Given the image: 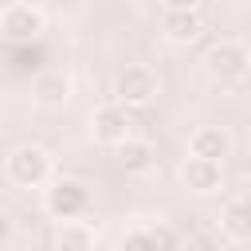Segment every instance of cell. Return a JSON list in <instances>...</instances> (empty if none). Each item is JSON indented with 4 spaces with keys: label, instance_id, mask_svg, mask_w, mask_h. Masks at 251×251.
<instances>
[{
    "label": "cell",
    "instance_id": "obj_17",
    "mask_svg": "<svg viewBox=\"0 0 251 251\" xmlns=\"http://www.w3.org/2000/svg\"><path fill=\"white\" fill-rule=\"evenodd\" d=\"M8 239H12V216H8L4 208H0V247H4Z\"/></svg>",
    "mask_w": 251,
    "mask_h": 251
},
{
    "label": "cell",
    "instance_id": "obj_12",
    "mask_svg": "<svg viewBox=\"0 0 251 251\" xmlns=\"http://www.w3.org/2000/svg\"><path fill=\"white\" fill-rule=\"evenodd\" d=\"M71 98V78L63 75V71H47V75H39L35 78V102L39 106H63Z\"/></svg>",
    "mask_w": 251,
    "mask_h": 251
},
{
    "label": "cell",
    "instance_id": "obj_7",
    "mask_svg": "<svg viewBox=\"0 0 251 251\" xmlns=\"http://www.w3.org/2000/svg\"><path fill=\"white\" fill-rule=\"evenodd\" d=\"M188 153L224 165V157L231 153V137H227V129H220V126H200V129H192V137H188Z\"/></svg>",
    "mask_w": 251,
    "mask_h": 251
},
{
    "label": "cell",
    "instance_id": "obj_9",
    "mask_svg": "<svg viewBox=\"0 0 251 251\" xmlns=\"http://www.w3.org/2000/svg\"><path fill=\"white\" fill-rule=\"evenodd\" d=\"M153 161H157V149H153V141H145V137H126V141H118V165L126 169V173H149L153 169Z\"/></svg>",
    "mask_w": 251,
    "mask_h": 251
},
{
    "label": "cell",
    "instance_id": "obj_1",
    "mask_svg": "<svg viewBox=\"0 0 251 251\" xmlns=\"http://www.w3.org/2000/svg\"><path fill=\"white\" fill-rule=\"evenodd\" d=\"M114 94H118V102H122V106H129V110H133V106H149V102L161 94V82H157L153 67L133 63V67H126V71L118 75Z\"/></svg>",
    "mask_w": 251,
    "mask_h": 251
},
{
    "label": "cell",
    "instance_id": "obj_4",
    "mask_svg": "<svg viewBox=\"0 0 251 251\" xmlns=\"http://www.w3.org/2000/svg\"><path fill=\"white\" fill-rule=\"evenodd\" d=\"M90 129H94V137H98V141L118 145V141H126V137H129V129H133V114H129V106H122V102H106V106H98V110H94Z\"/></svg>",
    "mask_w": 251,
    "mask_h": 251
},
{
    "label": "cell",
    "instance_id": "obj_6",
    "mask_svg": "<svg viewBox=\"0 0 251 251\" xmlns=\"http://www.w3.org/2000/svg\"><path fill=\"white\" fill-rule=\"evenodd\" d=\"M0 27H4V35L8 39H35L39 31H43V12L35 8V4H12L8 12H4V20H0Z\"/></svg>",
    "mask_w": 251,
    "mask_h": 251
},
{
    "label": "cell",
    "instance_id": "obj_10",
    "mask_svg": "<svg viewBox=\"0 0 251 251\" xmlns=\"http://www.w3.org/2000/svg\"><path fill=\"white\" fill-rule=\"evenodd\" d=\"M220 231H224L227 239H235V243L251 239V208H247L243 196H235V200L224 204V212H220Z\"/></svg>",
    "mask_w": 251,
    "mask_h": 251
},
{
    "label": "cell",
    "instance_id": "obj_3",
    "mask_svg": "<svg viewBox=\"0 0 251 251\" xmlns=\"http://www.w3.org/2000/svg\"><path fill=\"white\" fill-rule=\"evenodd\" d=\"M247 67H251V55H247V47L239 39H220L208 51V71L220 82H243L247 78Z\"/></svg>",
    "mask_w": 251,
    "mask_h": 251
},
{
    "label": "cell",
    "instance_id": "obj_8",
    "mask_svg": "<svg viewBox=\"0 0 251 251\" xmlns=\"http://www.w3.org/2000/svg\"><path fill=\"white\" fill-rule=\"evenodd\" d=\"M180 180L192 192H216L224 184V165L220 161H204V157H188L184 169H180Z\"/></svg>",
    "mask_w": 251,
    "mask_h": 251
},
{
    "label": "cell",
    "instance_id": "obj_15",
    "mask_svg": "<svg viewBox=\"0 0 251 251\" xmlns=\"http://www.w3.org/2000/svg\"><path fill=\"white\" fill-rule=\"evenodd\" d=\"M180 251H220V243H216L212 235H204V231H196V235H188V239L180 243Z\"/></svg>",
    "mask_w": 251,
    "mask_h": 251
},
{
    "label": "cell",
    "instance_id": "obj_16",
    "mask_svg": "<svg viewBox=\"0 0 251 251\" xmlns=\"http://www.w3.org/2000/svg\"><path fill=\"white\" fill-rule=\"evenodd\" d=\"M161 4H165V12H196L200 0H161Z\"/></svg>",
    "mask_w": 251,
    "mask_h": 251
},
{
    "label": "cell",
    "instance_id": "obj_11",
    "mask_svg": "<svg viewBox=\"0 0 251 251\" xmlns=\"http://www.w3.org/2000/svg\"><path fill=\"white\" fill-rule=\"evenodd\" d=\"M161 31H165L173 43H196L200 31H204V20H200V12H165Z\"/></svg>",
    "mask_w": 251,
    "mask_h": 251
},
{
    "label": "cell",
    "instance_id": "obj_2",
    "mask_svg": "<svg viewBox=\"0 0 251 251\" xmlns=\"http://www.w3.org/2000/svg\"><path fill=\"white\" fill-rule=\"evenodd\" d=\"M51 176V157L39 145H20L8 153V180L20 188H39Z\"/></svg>",
    "mask_w": 251,
    "mask_h": 251
},
{
    "label": "cell",
    "instance_id": "obj_13",
    "mask_svg": "<svg viewBox=\"0 0 251 251\" xmlns=\"http://www.w3.org/2000/svg\"><path fill=\"white\" fill-rule=\"evenodd\" d=\"M55 247H59V251H94V231H90L86 224H78V220H67V224L59 227Z\"/></svg>",
    "mask_w": 251,
    "mask_h": 251
},
{
    "label": "cell",
    "instance_id": "obj_14",
    "mask_svg": "<svg viewBox=\"0 0 251 251\" xmlns=\"http://www.w3.org/2000/svg\"><path fill=\"white\" fill-rule=\"evenodd\" d=\"M169 247V231H129L122 239V251H165Z\"/></svg>",
    "mask_w": 251,
    "mask_h": 251
},
{
    "label": "cell",
    "instance_id": "obj_5",
    "mask_svg": "<svg viewBox=\"0 0 251 251\" xmlns=\"http://www.w3.org/2000/svg\"><path fill=\"white\" fill-rule=\"evenodd\" d=\"M86 204H90V192L78 180H55L47 188V212L59 220H75L78 212H86Z\"/></svg>",
    "mask_w": 251,
    "mask_h": 251
}]
</instances>
